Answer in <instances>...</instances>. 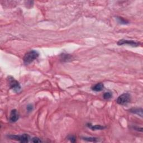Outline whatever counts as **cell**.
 Returning <instances> with one entry per match:
<instances>
[{"label":"cell","mask_w":143,"mask_h":143,"mask_svg":"<svg viewBox=\"0 0 143 143\" xmlns=\"http://www.w3.org/2000/svg\"><path fill=\"white\" fill-rule=\"evenodd\" d=\"M111 97H112V93L110 92H106V93H105L103 94V98H105V100L110 99Z\"/></svg>","instance_id":"4fadbf2b"},{"label":"cell","mask_w":143,"mask_h":143,"mask_svg":"<svg viewBox=\"0 0 143 143\" xmlns=\"http://www.w3.org/2000/svg\"><path fill=\"white\" fill-rule=\"evenodd\" d=\"M118 45H128L132 46L133 47H138L139 46L140 43L136 42L134 40H129L125 39H121L118 41L117 42Z\"/></svg>","instance_id":"5b68a950"},{"label":"cell","mask_w":143,"mask_h":143,"mask_svg":"<svg viewBox=\"0 0 143 143\" xmlns=\"http://www.w3.org/2000/svg\"><path fill=\"white\" fill-rule=\"evenodd\" d=\"M83 139L86 141H92V142H96L98 141V139L96 138H92V137H89V138H83Z\"/></svg>","instance_id":"7c38bea8"},{"label":"cell","mask_w":143,"mask_h":143,"mask_svg":"<svg viewBox=\"0 0 143 143\" xmlns=\"http://www.w3.org/2000/svg\"><path fill=\"white\" fill-rule=\"evenodd\" d=\"M7 80L10 88L13 89L14 92H16V93H19V92L21 91V87L19 82H17L13 77L8 76L7 77Z\"/></svg>","instance_id":"7a4b0ae2"},{"label":"cell","mask_w":143,"mask_h":143,"mask_svg":"<svg viewBox=\"0 0 143 143\" xmlns=\"http://www.w3.org/2000/svg\"><path fill=\"white\" fill-rule=\"evenodd\" d=\"M103 88H104L103 84H102V83H97V84L93 85L91 87V89L92 91L95 92H100L103 90Z\"/></svg>","instance_id":"52a82bcc"},{"label":"cell","mask_w":143,"mask_h":143,"mask_svg":"<svg viewBox=\"0 0 143 143\" xmlns=\"http://www.w3.org/2000/svg\"><path fill=\"white\" fill-rule=\"evenodd\" d=\"M32 110H33V106H32V105H29L27 106V110H28L29 112L32 111Z\"/></svg>","instance_id":"2e32d148"},{"label":"cell","mask_w":143,"mask_h":143,"mask_svg":"<svg viewBox=\"0 0 143 143\" xmlns=\"http://www.w3.org/2000/svg\"><path fill=\"white\" fill-rule=\"evenodd\" d=\"M19 114L17 110L15 109L12 110L10 113V119H9L10 122L13 123H15V122H16L18 120H19Z\"/></svg>","instance_id":"8992f818"},{"label":"cell","mask_w":143,"mask_h":143,"mask_svg":"<svg viewBox=\"0 0 143 143\" xmlns=\"http://www.w3.org/2000/svg\"><path fill=\"white\" fill-rule=\"evenodd\" d=\"M87 126L88 127L89 129H91L92 130H103L105 129L106 127L102 126L100 125H92L91 124H87Z\"/></svg>","instance_id":"ba28073f"},{"label":"cell","mask_w":143,"mask_h":143,"mask_svg":"<svg viewBox=\"0 0 143 143\" xmlns=\"http://www.w3.org/2000/svg\"><path fill=\"white\" fill-rule=\"evenodd\" d=\"M39 54L38 52L35 51V50H31L28 53H27L25 56H23V62L25 63L26 64H28L31 63L35 59H37Z\"/></svg>","instance_id":"6da1fadb"},{"label":"cell","mask_w":143,"mask_h":143,"mask_svg":"<svg viewBox=\"0 0 143 143\" xmlns=\"http://www.w3.org/2000/svg\"><path fill=\"white\" fill-rule=\"evenodd\" d=\"M71 57L72 56L69 54H63L61 59L63 62H67L69 61V59H70Z\"/></svg>","instance_id":"30bf717a"},{"label":"cell","mask_w":143,"mask_h":143,"mask_svg":"<svg viewBox=\"0 0 143 143\" xmlns=\"http://www.w3.org/2000/svg\"><path fill=\"white\" fill-rule=\"evenodd\" d=\"M129 111L130 112L133 113V114H135L138 115L139 116H140V117H142V108H133L132 109H130L129 110Z\"/></svg>","instance_id":"9c48e42d"},{"label":"cell","mask_w":143,"mask_h":143,"mask_svg":"<svg viewBox=\"0 0 143 143\" xmlns=\"http://www.w3.org/2000/svg\"><path fill=\"white\" fill-rule=\"evenodd\" d=\"M32 141L33 142H35V143H37V142H41V140L39 138H32Z\"/></svg>","instance_id":"5bb4252c"},{"label":"cell","mask_w":143,"mask_h":143,"mask_svg":"<svg viewBox=\"0 0 143 143\" xmlns=\"http://www.w3.org/2000/svg\"><path fill=\"white\" fill-rule=\"evenodd\" d=\"M8 138L11 139L19 141L21 142H28L29 140V136L28 134H22L21 135H10Z\"/></svg>","instance_id":"277c9868"},{"label":"cell","mask_w":143,"mask_h":143,"mask_svg":"<svg viewBox=\"0 0 143 143\" xmlns=\"http://www.w3.org/2000/svg\"><path fill=\"white\" fill-rule=\"evenodd\" d=\"M68 139H69L70 141L71 142H75L76 141V137L74 136H70L69 138H68Z\"/></svg>","instance_id":"9a60e30c"},{"label":"cell","mask_w":143,"mask_h":143,"mask_svg":"<svg viewBox=\"0 0 143 143\" xmlns=\"http://www.w3.org/2000/svg\"><path fill=\"white\" fill-rule=\"evenodd\" d=\"M117 19L118 20V22L120 23H121V24L126 25V24H127V23H129V22H128L127 20L124 19V18H123V17H117Z\"/></svg>","instance_id":"8fae6325"},{"label":"cell","mask_w":143,"mask_h":143,"mask_svg":"<svg viewBox=\"0 0 143 143\" xmlns=\"http://www.w3.org/2000/svg\"><path fill=\"white\" fill-rule=\"evenodd\" d=\"M131 100V96L129 93H125L122 94L119 96L117 100H116V102H117L119 105H125L129 103Z\"/></svg>","instance_id":"3957f363"}]
</instances>
